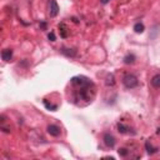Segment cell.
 I'll list each match as a JSON object with an SVG mask.
<instances>
[{"instance_id": "ac0fdd59", "label": "cell", "mask_w": 160, "mask_h": 160, "mask_svg": "<svg viewBox=\"0 0 160 160\" xmlns=\"http://www.w3.org/2000/svg\"><path fill=\"white\" fill-rule=\"evenodd\" d=\"M40 28H41L43 30H45V29H46V23H45V21H43V23L40 24Z\"/></svg>"}, {"instance_id": "ffe728a7", "label": "cell", "mask_w": 160, "mask_h": 160, "mask_svg": "<svg viewBox=\"0 0 160 160\" xmlns=\"http://www.w3.org/2000/svg\"><path fill=\"white\" fill-rule=\"evenodd\" d=\"M156 133H158V134H160V128H159V129H158V131H156Z\"/></svg>"}, {"instance_id": "ba28073f", "label": "cell", "mask_w": 160, "mask_h": 160, "mask_svg": "<svg viewBox=\"0 0 160 160\" xmlns=\"http://www.w3.org/2000/svg\"><path fill=\"white\" fill-rule=\"evenodd\" d=\"M136 60V58L134 54H128L125 58H124V64H126V65H130V64H134Z\"/></svg>"}, {"instance_id": "52a82bcc", "label": "cell", "mask_w": 160, "mask_h": 160, "mask_svg": "<svg viewBox=\"0 0 160 160\" xmlns=\"http://www.w3.org/2000/svg\"><path fill=\"white\" fill-rule=\"evenodd\" d=\"M145 148H146V151L149 155H154V154H156L159 151V148H154L149 141H145Z\"/></svg>"}, {"instance_id": "8fae6325", "label": "cell", "mask_w": 160, "mask_h": 160, "mask_svg": "<svg viewBox=\"0 0 160 160\" xmlns=\"http://www.w3.org/2000/svg\"><path fill=\"white\" fill-rule=\"evenodd\" d=\"M129 126H126L124 124H121V123H119L118 124V131L121 133V134H126V133H129Z\"/></svg>"}, {"instance_id": "30bf717a", "label": "cell", "mask_w": 160, "mask_h": 160, "mask_svg": "<svg viewBox=\"0 0 160 160\" xmlns=\"http://www.w3.org/2000/svg\"><path fill=\"white\" fill-rule=\"evenodd\" d=\"M144 30H145V26H144L143 23H136V24L134 25V31H135L136 34H141V33H144Z\"/></svg>"}, {"instance_id": "d6986e66", "label": "cell", "mask_w": 160, "mask_h": 160, "mask_svg": "<svg viewBox=\"0 0 160 160\" xmlns=\"http://www.w3.org/2000/svg\"><path fill=\"white\" fill-rule=\"evenodd\" d=\"M109 1H110V0H100V3H101V4H108Z\"/></svg>"}, {"instance_id": "5b68a950", "label": "cell", "mask_w": 160, "mask_h": 160, "mask_svg": "<svg viewBox=\"0 0 160 160\" xmlns=\"http://www.w3.org/2000/svg\"><path fill=\"white\" fill-rule=\"evenodd\" d=\"M60 53L63 55H65L68 58H75L76 56V50H74V49H68V48H61L60 49Z\"/></svg>"}, {"instance_id": "5bb4252c", "label": "cell", "mask_w": 160, "mask_h": 160, "mask_svg": "<svg viewBox=\"0 0 160 160\" xmlns=\"http://www.w3.org/2000/svg\"><path fill=\"white\" fill-rule=\"evenodd\" d=\"M118 153H119V155H120V156L125 158V156H128V154H129V150H128L126 148H120L119 150H118Z\"/></svg>"}, {"instance_id": "277c9868", "label": "cell", "mask_w": 160, "mask_h": 160, "mask_svg": "<svg viewBox=\"0 0 160 160\" xmlns=\"http://www.w3.org/2000/svg\"><path fill=\"white\" fill-rule=\"evenodd\" d=\"M49 5H50V10H49V15L51 18H55L58 14H59V5L55 0H50L49 1Z\"/></svg>"}, {"instance_id": "7c38bea8", "label": "cell", "mask_w": 160, "mask_h": 160, "mask_svg": "<svg viewBox=\"0 0 160 160\" xmlns=\"http://www.w3.org/2000/svg\"><path fill=\"white\" fill-rule=\"evenodd\" d=\"M106 85H108V86H109V85H110V86H113V85L115 84V81H114V75H113V74H109V75L108 76H106Z\"/></svg>"}, {"instance_id": "8992f818", "label": "cell", "mask_w": 160, "mask_h": 160, "mask_svg": "<svg viewBox=\"0 0 160 160\" xmlns=\"http://www.w3.org/2000/svg\"><path fill=\"white\" fill-rule=\"evenodd\" d=\"M12 58H13V50L12 49H4L1 51V59L5 63L10 61V60H12Z\"/></svg>"}, {"instance_id": "3957f363", "label": "cell", "mask_w": 160, "mask_h": 160, "mask_svg": "<svg viewBox=\"0 0 160 160\" xmlns=\"http://www.w3.org/2000/svg\"><path fill=\"white\" fill-rule=\"evenodd\" d=\"M46 131L49 133V134H50L51 136H54V138H58V136L60 135V133H61L60 128L58 126V125H55V124H50V125H48Z\"/></svg>"}, {"instance_id": "7a4b0ae2", "label": "cell", "mask_w": 160, "mask_h": 160, "mask_svg": "<svg viewBox=\"0 0 160 160\" xmlns=\"http://www.w3.org/2000/svg\"><path fill=\"white\" fill-rule=\"evenodd\" d=\"M103 140H104V144L108 148H114L115 146V144H116V140H115V138L110 134V133H105L104 134V138H103Z\"/></svg>"}, {"instance_id": "9a60e30c", "label": "cell", "mask_w": 160, "mask_h": 160, "mask_svg": "<svg viewBox=\"0 0 160 160\" xmlns=\"http://www.w3.org/2000/svg\"><path fill=\"white\" fill-rule=\"evenodd\" d=\"M44 105L46 106V109H49V110H51V111H55V110L58 109V105H51V104H48V101H46V100H44Z\"/></svg>"}, {"instance_id": "e0dca14e", "label": "cell", "mask_w": 160, "mask_h": 160, "mask_svg": "<svg viewBox=\"0 0 160 160\" xmlns=\"http://www.w3.org/2000/svg\"><path fill=\"white\" fill-rule=\"evenodd\" d=\"M48 39H49L50 41H55V40H56V38H55V34L53 33V31H51V33H49V35H48Z\"/></svg>"}, {"instance_id": "4fadbf2b", "label": "cell", "mask_w": 160, "mask_h": 160, "mask_svg": "<svg viewBox=\"0 0 160 160\" xmlns=\"http://www.w3.org/2000/svg\"><path fill=\"white\" fill-rule=\"evenodd\" d=\"M59 29H60V35H61V38H66V36H68V33H66L65 25H64V24L59 25Z\"/></svg>"}, {"instance_id": "6da1fadb", "label": "cell", "mask_w": 160, "mask_h": 160, "mask_svg": "<svg viewBox=\"0 0 160 160\" xmlns=\"http://www.w3.org/2000/svg\"><path fill=\"white\" fill-rule=\"evenodd\" d=\"M123 84L126 89H134L139 85V80L134 75V74H126V75L123 78Z\"/></svg>"}, {"instance_id": "2e32d148", "label": "cell", "mask_w": 160, "mask_h": 160, "mask_svg": "<svg viewBox=\"0 0 160 160\" xmlns=\"http://www.w3.org/2000/svg\"><path fill=\"white\" fill-rule=\"evenodd\" d=\"M29 65H30V64H29V60L28 59H24L23 61H21V63H19V66H21V68H29Z\"/></svg>"}, {"instance_id": "9c48e42d", "label": "cell", "mask_w": 160, "mask_h": 160, "mask_svg": "<svg viewBox=\"0 0 160 160\" xmlns=\"http://www.w3.org/2000/svg\"><path fill=\"white\" fill-rule=\"evenodd\" d=\"M151 85L156 89L160 88V74H156V75H154L151 78Z\"/></svg>"}]
</instances>
